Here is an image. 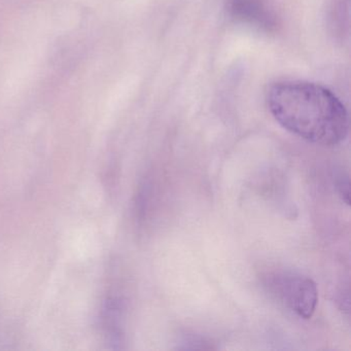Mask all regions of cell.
Returning a JSON list of instances; mask_svg holds the SVG:
<instances>
[{"label": "cell", "instance_id": "3", "mask_svg": "<svg viewBox=\"0 0 351 351\" xmlns=\"http://www.w3.org/2000/svg\"><path fill=\"white\" fill-rule=\"evenodd\" d=\"M229 10L236 19L258 27L271 26L272 20L261 0H229Z\"/></svg>", "mask_w": 351, "mask_h": 351}, {"label": "cell", "instance_id": "1", "mask_svg": "<svg viewBox=\"0 0 351 351\" xmlns=\"http://www.w3.org/2000/svg\"><path fill=\"white\" fill-rule=\"evenodd\" d=\"M267 104L281 127L322 147L340 145L348 134L344 104L324 86L304 81H280L267 91Z\"/></svg>", "mask_w": 351, "mask_h": 351}, {"label": "cell", "instance_id": "2", "mask_svg": "<svg viewBox=\"0 0 351 351\" xmlns=\"http://www.w3.org/2000/svg\"><path fill=\"white\" fill-rule=\"evenodd\" d=\"M267 287L293 313L304 319L313 316L318 303V291L310 277L285 271L267 277Z\"/></svg>", "mask_w": 351, "mask_h": 351}]
</instances>
